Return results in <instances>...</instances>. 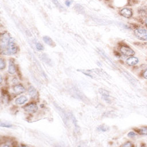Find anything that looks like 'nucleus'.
<instances>
[{
    "instance_id": "1",
    "label": "nucleus",
    "mask_w": 147,
    "mask_h": 147,
    "mask_svg": "<svg viewBox=\"0 0 147 147\" xmlns=\"http://www.w3.org/2000/svg\"><path fill=\"white\" fill-rule=\"evenodd\" d=\"M10 35L8 33H2L1 35V53L7 54V47L10 41Z\"/></svg>"
},
{
    "instance_id": "2",
    "label": "nucleus",
    "mask_w": 147,
    "mask_h": 147,
    "mask_svg": "<svg viewBox=\"0 0 147 147\" xmlns=\"http://www.w3.org/2000/svg\"><path fill=\"white\" fill-rule=\"evenodd\" d=\"M135 36L141 41H147V30L138 27L134 30Z\"/></svg>"
},
{
    "instance_id": "3",
    "label": "nucleus",
    "mask_w": 147,
    "mask_h": 147,
    "mask_svg": "<svg viewBox=\"0 0 147 147\" xmlns=\"http://www.w3.org/2000/svg\"><path fill=\"white\" fill-rule=\"evenodd\" d=\"M18 48L15 43V40L13 37H10V41H9V45L7 47V55H11V54H14L17 52Z\"/></svg>"
},
{
    "instance_id": "4",
    "label": "nucleus",
    "mask_w": 147,
    "mask_h": 147,
    "mask_svg": "<svg viewBox=\"0 0 147 147\" xmlns=\"http://www.w3.org/2000/svg\"><path fill=\"white\" fill-rule=\"evenodd\" d=\"M120 52L125 56H131L134 55L135 52L127 46H122L120 48Z\"/></svg>"
},
{
    "instance_id": "5",
    "label": "nucleus",
    "mask_w": 147,
    "mask_h": 147,
    "mask_svg": "<svg viewBox=\"0 0 147 147\" xmlns=\"http://www.w3.org/2000/svg\"><path fill=\"white\" fill-rule=\"evenodd\" d=\"M119 14L126 18H130L132 16L133 12L131 9L129 8V7H124V8L120 10Z\"/></svg>"
},
{
    "instance_id": "6",
    "label": "nucleus",
    "mask_w": 147,
    "mask_h": 147,
    "mask_svg": "<svg viewBox=\"0 0 147 147\" xmlns=\"http://www.w3.org/2000/svg\"><path fill=\"white\" fill-rule=\"evenodd\" d=\"M24 109L28 113H35L37 111V106L35 103L32 102L29 104V105H26V106L24 107Z\"/></svg>"
},
{
    "instance_id": "7",
    "label": "nucleus",
    "mask_w": 147,
    "mask_h": 147,
    "mask_svg": "<svg viewBox=\"0 0 147 147\" xmlns=\"http://www.w3.org/2000/svg\"><path fill=\"white\" fill-rule=\"evenodd\" d=\"M13 91L16 94H20L22 93H24L25 92V88L23 86L20 84L16 85V86H14L13 88Z\"/></svg>"
},
{
    "instance_id": "8",
    "label": "nucleus",
    "mask_w": 147,
    "mask_h": 147,
    "mask_svg": "<svg viewBox=\"0 0 147 147\" xmlns=\"http://www.w3.org/2000/svg\"><path fill=\"white\" fill-rule=\"evenodd\" d=\"M139 63V59L134 56H131L126 60V63L129 66H134Z\"/></svg>"
},
{
    "instance_id": "9",
    "label": "nucleus",
    "mask_w": 147,
    "mask_h": 147,
    "mask_svg": "<svg viewBox=\"0 0 147 147\" xmlns=\"http://www.w3.org/2000/svg\"><path fill=\"white\" fill-rule=\"evenodd\" d=\"M99 92H100V94L102 95V98L105 100V101L109 102V100H110V95H109L108 92L106 91V90H103V89H100Z\"/></svg>"
},
{
    "instance_id": "10",
    "label": "nucleus",
    "mask_w": 147,
    "mask_h": 147,
    "mask_svg": "<svg viewBox=\"0 0 147 147\" xmlns=\"http://www.w3.org/2000/svg\"><path fill=\"white\" fill-rule=\"evenodd\" d=\"M8 72L10 74H14L16 73V68H15L14 65V60L13 59H11L10 60V63H9L8 67Z\"/></svg>"
},
{
    "instance_id": "11",
    "label": "nucleus",
    "mask_w": 147,
    "mask_h": 147,
    "mask_svg": "<svg viewBox=\"0 0 147 147\" xmlns=\"http://www.w3.org/2000/svg\"><path fill=\"white\" fill-rule=\"evenodd\" d=\"M28 100V98L26 96H22L18 97V98L16 99L15 100V103L18 105H23Z\"/></svg>"
},
{
    "instance_id": "12",
    "label": "nucleus",
    "mask_w": 147,
    "mask_h": 147,
    "mask_svg": "<svg viewBox=\"0 0 147 147\" xmlns=\"http://www.w3.org/2000/svg\"><path fill=\"white\" fill-rule=\"evenodd\" d=\"M28 94H29V96L33 98H35L37 97V91L35 89V88L33 87V86H31V87L29 88V90H28Z\"/></svg>"
},
{
    "instance_id": "13",
    "label": "nucleus",
    "mask_w": 147,
    "mask_h": 147,
    "mask_svg": "<svg viewBox=\"0 0 147 147\" xmlns=\"http://www.w3.org/2000/svg\"><path fill=\"white\" fill-rule=\"evenodd\" d=\"M43 39H44V42L46 43V44L49 45V46H54L55 45H54V41H52V39L50 38V37H49L48 36H44L43 37Z\"/></svg>"
},
{
    "instance_id": "14",
    "label": "nucleus",
    "mask_w": 147,
    "mask_h": 147,
    "mask_svg": "<svg viewBox=\"0 0 147 147\" xmlns=\"http://www.w3.org/2000/svg\"><path fill=\"white\" fill-rule=\"evenodd\" d=\"M136 130L138 131V132L140 134L147 136V127H140L139 128V129H137Z\"/></svg>"
},
{
    "instance_id": "15",
    "label": "nucleus",
    "mask_w": 147,
    "mask_h": 147,
    "mask_svg": "<svg viewBox=\"0 0 147 147\" xmlns=\"http://www.w3.org/2000/svg\"><path fill=\"white\" fill-rule=\"evenodd\" d=\"M41 58H42V60H44L45 63H48V65H51V63H52V61H51V60L48 57V56L46 55V54H44V55L41 56Z\"/></svg>"
},
{
    "instance_id": "16",
    "label": "nucleus",
    "mask_w": 147,
    "mask_h": 147,
    "mask_svg": "<svg viewBox=\"0 0 147 147\" xmlns=\"http://www.w3.org/2000/svg\"><path fill=\"white\" fill-rule=\"evenodd\" d=\"M52 2H53L54 3V5H55L58 8H59L60 10H63V7L62 6V5L60 4L58 0H52Z\"/></svg>"
},
{
    "instance_id": "17",
    "label": "nucleus",
    "mask_w": 147,
    "mask_h": 147,
    "mask_svg": "<svg viewBox=\"0 0 147 147\" xmlns=\"http://www.w3.org/2000/svg\"><path fill=\"white\" fill-rule=\"evenodd\" d=\"M108 129H109V127L105 125H102L100 126H99L98 127V130L101 131H107Z\"/></svg>"
},
{
    "instance_id": "18",
    "label": "nucleus",
    "mask_w": 147,
    "mask_h": 147,
    "mask_svg": "<svg viewBox=\"0 0 147 147\" xmlns=\"http://www.w3.org/2000/svg\"><path fill=\"white\" fill-rule=\"evenodd\" d=\"M5 67V60H3V58H1V59H0V69H1V70H2V69H4Z\"/></svg>"
},
{
    "instance_id": "19",
    "label": "nucleus",
    "mask_w": 147,
    "mask_h": 147,
    "mask_svg": "<svg viewBox=\"0 0 147 147\" xmlns=\"http://www.w3.org/2000/svg\"><path fill=\"white\" fill-rule=\"evenodd\" d=\"M75 9L78 11V12H84V8H83V7L82 6V5H80L79 4H76L75 5Z\"/></svg>"
},
{
    "instance_id": "20",
    "label": "nucleus",
    "mask_w": 147,
    "mask_h": 147,
    "mask_svg": "<svg viewBox=\"0 0 147 147\" xmlns=\"http://www.w3.org/2000/svg\"><path fill=\"white\" fill-rule=\"evenodd\" d=\"M35 46H36L37 50H44V46H43V45L41 44L40 43H37L36 45H35Z\"/></svg>"
},
{
    "instance_id": "21",
    "label": "nucleus",
    "mask_w": 147,
    "mask_h": 147,
    "mask_svg": "<svg viewBox=\"0 0 147 147\" xmlns=\"http://www.w3.org/2000/svg\"><path fill=\"white\" fill-rule=\"evenodd\" d=\"M1 127H12V125H11V124H9V123H1Z\"/></svg>"
},
{
    "instance_id": "22",
    "label": "nucleus",
    "mask_w": 147,
    "mask_h": 147,
    "mask_svg": "<svg viewBox=\"0 0 147 147\" xmlns=\"http://www.w3.org/2000/svg\"><path fill=\"white\" fill-rule=\"evenodd\" d=\"M122 146H124V147H131V146H134V145L131 144V142H127L125 143V144H124Z\"/></svg>"
},
{
    "instance_id": "23",
    "label": "nucleus",
    "mask_w": 147,
    "mask_h": 147,
    "mask_svg": "<svg viewBox=\"0 0 147 147\" xmlns=\"http://www.w3.org/2000/svg\"><path fill=\"white\" fill-rule=\"evenodd\" d=\"M142 77H144L145 80H147V69L142 73Z\"/></svg>"
},
{
    "instance_id": "24",
    "label": "nucleus",
    "mask_w": 147,
    "mask_h": 147,
    "mask_svg": "<svg viewBox=\"0 0 147 147\" xmlns=\"http://www.w3.org/2000/svg\"><path fill=\"white\" fill-rule=\"evenodd\" d=\"M127 136H129V137H130V138H133V137L136 136V134H135V132H133V131H131V132L128 133Z\"/></svg>"
},
{
    "instance_id": "25",
    "label": "nucleus",
    "mask_w": 147,
    "mask_h": 147,
    "mask_svg": "<svg viewBox=\"0 0 147 147\" xmlns=\"http://www.w3.org/2000/svg\"><path fill=\"white\" fill-rule=\"evenodd\" d=\"M71 3V1H69V0H67V1H65V4L67 5V6H70Z\"/></svg>"
},
{
    "instance_id": "26",
    "label": "nucleus",
    "mask_w": 147,
    "mask_h": 147,
    "mask_svg": "<svg viewBox=\"0 0 147 147\" xmlns=\"http://www.w3.org/2000/svg\"><path fill=\"white\" fill-rule=\"evenodd\" d=\"M145 25L147 27V18H146V20H145Z\"/></svg>"
},
{
    "instance_id": "27",
    "label": "nucleus",
    "mask_w": 147,
    "mask_h": 147,
    "mask_svg": "<svg viewBox=\"0 0 147 147\" xmlns=\"http://www.w3.org/2000/svg\"><path fill=\"white\" fill-rule=\"evenodd\" d=\"M0 79H1V80H0V82H1V83H2V81H3V78H2V77H0Z\"/></svg>"
}]
</instances>
